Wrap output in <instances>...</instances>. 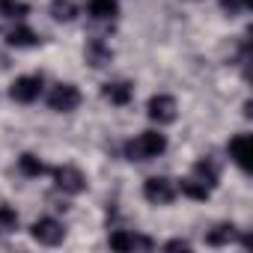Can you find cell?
Instances as JSON below:
<instances>
[{
    "label": "cell",
    "instance_id": "d6986e66",
    "mask_svg": "<svg viewBox=\"0 0 253 253\" xmlns=\"http://www.w3.org/2000/svg\"><path fill=\"white\" fill-rule=\"evenodd\" d=\"M30 6L24 0H0V15H6V18H24Z\"/></svg>",
    "mask_w": 253,
    "mask_h": 253
},
{
    "label": "cell",
    "instance_id": "6da1fadb",
    "mask_svg": "<svg viewBox=\"0 0 253 253\" xmlns=\"http://www.w3.org/2000/svg\"><path fill=\"white\" fill-rule=\"evenodd\" d=\"M167 149V137L161 131H143L134 140L125 143V158L128 161H152Z\"/></svg>",
    "mask_w": 253,
    "mask_h": 253
},
{
    "label": "cell",
    "instance_id": "5bb4252c",
    "mask_svg": "<svg viewBox=\"0 0 253 253\" xmlns=\"http://www.w3.org/2000/svg\"><path fill=\"white\" fill-rule=\"evenodd\" d=\"M18 170H21L24 176H30V179H39V176L51 173V167H45V161H42V158H36V155H30V152L18 158Z\"/></svg>",
    "mask_w": 253,
    "mask_h": 253
},
{
    "label": "cell",
    "instance_id": "30bf717a",
    "mask_svg": "<svg viewBox=\"0 0 253 253\" xmlns=\"http://www.w3.org/2000/svg\"><path fill=\"white\" fill-rule=\"evenodd\" d=\"M84 57H86V63H89L92 69H101V66H107V63L113 60V51H110V45H107L104 39H89Z\"/></svg>",
    "mask_w": 253,
    "mask_h": 253
},
{
    "label": "cell",
    "instance_id": "ba28073f",
    "mask_svg": "<svg viewBox=\"0 0 253 253\" xmlns=\"http://www.w3.org/2000/svg\"><path fill=\"white\" fill-rule=\"evenodd\" d=\"M226 152H229V158H232V164L238 167V170H250V158H253V140H250V134H235L229 143H226Z\"/></svg>",
    "mask_w": 253,
    "mask_h": 253
},
{
    "label": "cell",
    "instance_id": "52a82bcc",
    "mask_svg": "<svg viewBox=\"0 0 253 253\" xmlns=\"http://www.w3.org/2000/svg\"><path fill=\"white\" fill-rule=\"evenodd\" d=\"M146 110H149V119L158 122V125H170V122H176V113H179L173 95H152Z\"/></svg>",
    "mask_w": 253,
    "mask_h": 253
},
{
    "label": "cell",
    "instance_id": "9a60e30c",
    "mask_svg": "<svg viewBox=\"0 0 253 253\" xmlns=\"http://www.w3.org/2000/svg\"><path fill=\"white\" fill-rule=\"evenodd\" d=\"M194 176H197L200 182H206L209 188H214L217 179H220V170H217V164H214L211 158H203V161L194 164Z\"/></svg>",
    "mask_w": 253,
    "mask_h": 253
},
{
    "label": "cell",
    "instance_id": "7c38bea8",
    "mask_svg": "<svg viewBox=\"0 0 253 253\" xmlns=\"http://www.w3.org/2000/svg\"><path fill=\"white\" fill-rule=\"evenodd\" d=\"M89 15L95 18V21H110V18H116V12H119V3L116 0H89Z\"/></svg>",
    "mask_w": 253,
    "mask_h": 253
},
{
    "label": "cell",
    "instance_id": "e0dca14e",
    "mask_svg": "<svg viewBox=\"0 0 253 253\" xmlns=\"http://www.w3.org/2000/svg\"><path fill=\"white\" fill-rule=\"evenodd\" d=\"M235 235H238V229H235L232 223H220V226H214V229L206 235V241H209L211 247H223V244H232Z\"/></svg>",
    "mask_w": 253,
    "mask_h": 253
},
{
    "label": "cell",
    "instance_id": "7a4b0ae2",
    "mask_svg": "<svg viewBox=\"0 0 253 253\" xmlns=\"http://www.w3.org/2000/svg\"><path fill=\"white\" fill-rule=\"evenodd\" d=\"M30 235H33L39 244H45V247H57V244H63V238H66V226H63L57 217H39V220L30 226Z\"/></svg>",
    "mask_w": 253,
    "mask_h": 253
},
{
    "label": "cell",
    "instance_id": "9c48e42d",
    "mask_svg": "<svg viewBox=\"0 0 253 253\" xmlns=\"http://www.w3.org/2000/svg\"><path fill=\"white\" fill-rule=\"evenodd\" d=\"M110 247L113 250H152L155 244L146 235H134V232L116 229V232H110Z\"/></svg>",
    "mask_w": 253,
    "mask_h": 253
},
{
    "label": "cell",
    "instance_id": "7402d4cb",
    "mask_svg": "<svg viewBox=\"0 0 253 253\" xmlns=\"http://www.w3.org/2000/svg\"><path fill=\"white\" fill-rule=\"evenodd\" d=\"M164 250H191V244H188V241H182V238H173V241H167V244H164Z\"/></svg>",
    "mask_w": 253,
    "mask_h": 253
},
{
    "label": "cell",
    "instance_id": "2e32d148",
    "mask_svg": "<svg viewBox=\"0 0 253 253\" xmlns=\"http://www.w3.org/2000/svg\"><path fill=\"white\" fill-rule=\"evenodd\" d=\"M179 191H182L185 197H191V200H209V194H211V188H209L206 182H200L197 176L182 179V182H179Z\"/></svg>",
    "mask_w": 253,
    "mask_h": 253
},
{
    "label": "cell",
    "instance_id": "ffe728a7",
    "mask_svg": "<svg viewBox=\"0 0 253 253\" xmlns=\"http://www.w3.org/2000/svg\"><path fill=\"white\" fill-rule=\"evenodd\" d=\"M15 226H18V214H15L9 206L0 203V232H12Z\"/></svg>",
    "mask_w": 253,
    "mask_h": 253
},
{
    "label": "cell",
    "instance_id": "4fadbf2b",
    "mask_svg": "<svg viewBox=\"0 0 253 253\" xmlns=\"http://www.w3.org/2000/svg\"><path fill=\"white\" fill-rule=\"evenodd\" d=\"M6 42L12 45V48H33V45H39V36L30 30V27H15V30H9L6 33Z\"/></svg>",
    "mask_w": 253,
    "mask_h": 253
},
{
    "label": "cell",
    "instance_id": "5b68a950",
    "mask_svg": "<svg viewBox=\"0 0 253 253\" xmlns=\"http://www.w3.org/2000/svg\"><path fill=\"white\" fill-rule=\"evenodd\" d=\"M143 197L152 203V206H167L176 200V185L164 176H152L143 182Z\"/></svg>",
    "mask_w": 253,
    "mask_h": 253
},
{
    "label": "cell",
    "instance_id": "8992f818",
    "mask_svg": "<svg viewBox=\"0 0 253 253\" xmlns=\"http://www.w3.org/2000/svg\"><path fill=\"white\" fill-rule=\"evenodd\" d=\"M39 95H42V78L39 75H24L9 86V98L21 101V104H33Z\"/></svg>",
    "mask_w": 253,
    "mask_h": 253
},
{
    "label": "cell",
    "instance_id": "44dd1931",
    "mask_svg": "<svg viewBox=\"0 0 253 253\" xmlns=\"http://www.w3.org/2000/svg\"><path fill=\"white\" fill-rule=\"evenodd\" d=\"M250 3H253V0H220V9L229 12V15H238V12L250 9Z\"/></svg>",
    "mask_w": 253,
    "mask_h": 253
},
{
    "label": "cell",
    "instance_id": "277c9868",
    "mask_svg": "<svg viewBox=\"0 0 253 253\" xmlns=\"http://www.w3.org/2000/svg\"><path fill=\"white\" fill-rule=\"evenodd\" d=\"M51 176H54V185H57L63 194H81V191H86V176H84L78 167H72V164L54 167Z\"/></svg>",
    "mask_w": 253,
    "mask_h": 253
},
{
    "label": "cell",
    "instance_id": "ac0fdd59",
    "mask_svg": "<svg viewBox=\"0 0 253 253\" xmlns=\"http://www.w3.org/2000/svg\"><path fill=\"white\" fill-rule=\"evenodd\" d=\"M51 15H54V21H72L78 15V6L72 3V0H54V3H51Z\"/></svg>",
    "mask_w": 253,
    "mask_h": 253
},
{
    "label": "cell",
    "instance_id": "8fae6325",
    "mask_svg": "<svg viewBox=\"0 0 253 253\" xmlns=\"http://www.w3.org/2000/svg\"><path fill=\"white\" fill-rule=\"evenodd\" d=\"M101 95L110 101V104H128L131 101V95H134V86L131 84H125V81H110V84H104L101 86Z\"/></svg>",
    "mask_w": 253,
    "mask_h": 253
},
{
    "label": "cell",
    "instance_id": "3957f363",
    "mask_svg": "<svg viewBox=\"0 0 253 253\" xmlns=\"http://www.w3.org/2000/svg\"><path fill=\"white\" fill-rule=\"evenodd\" d=\"M81 104V89L75 84H57L51 92H48V107L57 110V113H69Z\"/></svg>",
    "mask_w": 253,
    "mask_h": 253
}]
</instances>
